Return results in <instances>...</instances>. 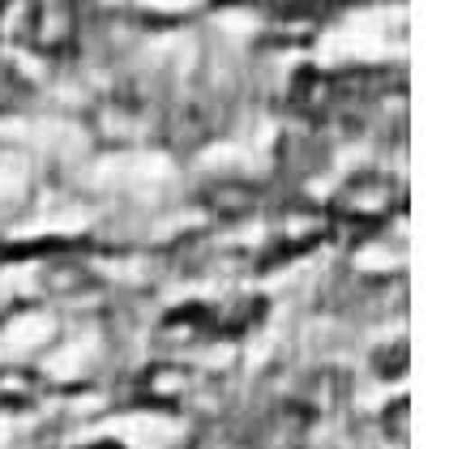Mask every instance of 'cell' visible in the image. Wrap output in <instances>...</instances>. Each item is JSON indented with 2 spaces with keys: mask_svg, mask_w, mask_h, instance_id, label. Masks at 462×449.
Masks as SVG:
<instances>
[{
  "mask_svg": "<svg viewBox=\"0 0 462 449\" xmlns=\"http://www.w3.org/2000/svg\"><path fill=\"white\" fill-rule=\"evenodd\" d=\"M34 0H0V43L5 48H31Z\"/></svg>",
  "mask_w": 462,
  "mask_h": 449,
  "instance_id": "4fadbf2b",
  "label": "cell"
},
{
  "mask_svg": "<svg viewBox=\"0 0 462 449\" xmlns=\"http://www.w3.org/2000/svg\"><path fill=\"white\" fill-rule=\"evenodd\" d=\"M346 394V381L334 372V368H317L313 377L304 381V394H300V407L309 411V416H326V411H334L338 402H343Z\"/></svg>",
  "mask_w": 462,
  "mask_h": 449,
  "instance_id": "8fae6325",
  "label": "cell"
},
{
  "mask_svg": "<svg viewBox=\"0 0 462 449\" xmlns=\"http://www.w3.org/2000/svg\"><path fill=\"white\" fill-rule=\"evenodd\" d=\"M262 316H265V299L262 296H236V299H227L223 308H215V334L240 338V334H248Z\"/></svg>",
  "mask_w": 462,
  "mask_h": 449,
  "instance_id": "7c38bea8",
  "label": "cell"
},
{
  "mask_svg": "<svg viewBox=\"0 0 462 449\" xmlns=\"http://www.w3.org/2000/svg\"><path fill=\"white\" fill-rule=\"evenodd\" d=\"M210 334H215V308H206V304H180V308H171L159 321L154 343L171 351H184V347H198L201 338H210Z\"/></svg>",
  "mask_w": 462,
  "mask_h": 449,
  "instance_id": "52a82bcc",
  "label": "cell"
},
{
  "mask_svg": "<svg viewBox=\"0 0 462 449\" xmlns=\"http://www.w3.org/2000/svg\"><path fill=\"white\" fill-rule=\"evenodd\" d=\"M86 129L90 137L99 142V146H133V142H142L150 124V107L146 99H137L133 90H112V95H103L90 112H86Z\"/></svg>",
  "mask_w": 462,
  "mask_h": 449,
  "instance_id": "7a4b0ae2",
  "label": "cell"
},
{
  "mask_svg": "<svg viewBox=\"0 0 462 449\" xmlns=\"http://www.w3.org/2000/svg\"><path fill=\"white\" fill-rule=\"evenodd\" d=\"M90 449H125V445H116V441H103V445H90Z\"/></svg>",
  "mask_w": 462,
  "mask_h": 449,
  "instance_id": "d6986e66",
  "label": "cell"
},
{
  "mask_svg": "<svg viewBox=\"0 0 462 449\" xmlns=\"http://www.w3.org/2000/svg\"><path fill=\"white\" fill-rule=\"evenodd\" d=\"M90 283H95V274L82 261H48V270H43V287L51 296H78Z\"/></svg>",
  "mask_w": 462,
  "mask_h": 449,
  "instance_id": "9a60e30c",
  "label": "cell"
},
{
  "mask_svg": "<svg viewBox=\"0 0 462 449\" xmlns=\"http://www.w3.org/2000/svg\"><path fill=\"white\" fill-rule=\"evenodd\" d=\"M82 26V0H34L31 48L39 56H65Z\"/></svg>",
  "mask_w": 462,
  "mask_h": 449,
  "instance_id": "5b68a950",
  "label": "cell"
},
{
  "mask_svg": "<svg viewBox=\"0 0 462 449\" xmlns=\"http://www.w3.org/2000/svg\"><path fill=\"white\" fill-rule=\"evenodd\" d=\"M407 364H411V347L407 343H385V347L373 351V372L381 381H398L407 372Z\"/></svg>",
  "mask_w": 462,
  "mask_h": 449,
  "instance_id": "e0dca14e",
  "label": "cell"
},
{
  "mask_svg": "<svg viewBox=\"0 0 462 449\" xmlns=\"http://www.w3.org/2000/svg\"><path fill=\"white\" fill-rule=\"evenodd\" d=\"M34 99V86L17 73L9 60H0V116H14Z\"/></svg>",
  "mask_w": 462,
  "mask_h": 449,
  "instance_id": "2e32d148",
  "label": "cell"
},
{
  "mask_svg": "<svg viewBox=\"0 0 462 449\" xmlns=\"http://www.w3.org/2000/svg\"><path fill=\"white\" fill-rule=\"evenodd\" d=\"M330 232L334 227L321 206H304V201H300V206H287L279 218V235H274L270 252L262 257V270L279 266V261H291V257H304V252L317 249Z\"/></svg>",
  "mask_w": 462,
  "mask_h": 449,
  "instance_id": "277c9868",
  "label": "cell"
},
{
  "mask_svg": "<svg viewBox=\"0 0 462 449\" xmlns=\"http://www.w3.org/2000/svg\"><path fill=\"white\" fill-rule=\"evenodd\" d=\"M309 424H313V416H309L300 402H282V407H274V416H270V445L296 449L300 436L309 433Z\"/></svg>",
  "mask_w": 462,
  "mask_h": 449,
  "instance_id": "5bb4252c",
  "label": "cell"
},
{
  "mask_svg": "<svg viewBox=\"0 0 462 449\" xmlns=\"http://www.w3.org/2000/svg\"><path fill=\"white\" fill-rule=\"evenodd\" d=\"M411 399H394L390 407H385V416H381V433L390 436L394 445H402L407 436H411Z\"/></svg>",
  "mask_w": 462,
  "mask_h": 449,
  "instance_id": "ac0fdd59",
  "label": "cell"
},
{
  "mask_svg": "<svg viewBox=\"0 0 462 449\" xmlns=\"http://www.w3.org/2000/svg\"><path fill=\"white\" fill-rule=\"evenodd\" d=\"M402 206H407V193H402L398 176H390V171H356L334 188L326 218H330L334 232L346 227V232L360 235H377L381 227H390L402 215Z\"/></svg>",
  "mask_w": 462,
  "mask_h": 449,
  "instance_id": "6da1fadb",
  "label": "cell"
},
{
  "mask_svg": "<svg viewBox=\"0 0 462 449\" xmlns=\"http://www.w3.org/2000/svg\"><path fill=\"white\" fill-rule=\"evenodd\" d=\"M137 394L142 402L150 407H180L189 394H193V372L176 360H159V364H150L142 372V381H137Z\"/></svg>",
  "mask_w": 462,
  "mask_h": 449,
  "instance_id": "ba28073f",
  "label": "cell"
},
{
  "mask_svg": "<svg viewBox=\"0 0 462 449\" xmlns=\"http://www.w3.org/2000/svg\"><path fill=\"white\" fill-rule=\"evenodd\" d=\"M43 394V377L34 368L5 364L0 368V411H26Z\"/></svg>",
  "mask_w": 462,
  "mask_h": 449,
  "instance_id": "30bf717a",
  "label": "cell"
},
{
  "mask_svg": "<svg viewBox=\"0 0 462 449\" xmlns=\"http://www.w3.org/2000/svg\"><path fill=\"white\" fill-rule=\"evenodd\" d=\"M159 137H163L167 150L176 154H193L210 142V116L201 103H180L176 112H167V120L159 124Z\"/></svg>",
  "mask_w": 462,
  "mask_h": 449,
  "instance_id": "9c48e42d",
  "label": "cell"
},
{
  "mask_svg": "<svg viewBox=\"0 0 462 449\" xmlns=\"http://www.w3.org/2000/svg\"><path fill=\"white\" fill-rule=\"evenodd\" d=\"M198 201L215 223H245L262 210V188L248 180H210L198 193Z\"/></svg>",
  "mask_w": 462,
  "mask_h": 449,
  "instance_id": "8992f818",
  "label": "cell"
},
{
  "mask_svg": "<svg viewBox=\"0 0 462 449\" xmlns=\"http://www.w3.org/2000/svg\"><path fill=\"white\" fill-rule=\"evenodd\" d=\"M287 107L304 124H330V120L346 116L334 73H326V69H317V65H304L291 73V82H287Z\"/></svg>",
  "mask_w": 462,
  "mask_h": 449,
  "instance_id": "3957f363",
  "label": "cell"
}]
</instances>
